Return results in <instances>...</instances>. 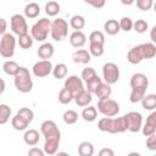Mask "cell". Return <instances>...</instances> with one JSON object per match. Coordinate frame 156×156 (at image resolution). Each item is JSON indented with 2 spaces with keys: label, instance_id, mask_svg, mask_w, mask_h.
I'll return each instance as SVG.
<instances>
[{
  "label": "cell",
  "instance_id": "cell-34",
  "mask_svg": "<svg viewBox=\"0 0 156 156\" xmlns=\"http://www.w3.org/2000/svg\"><path fill=\"white\" fill-rule=\"evenodd\" d=\"M17 41H18V45H20L22 49H29V48H32L34 39H33L32 34L26 33V34H23V35H20Z\"/></svg>",
  "mask_w": 156,
  "mask_h": 156
},
{
  "label": "cell",
  "instance_id": "cell-35",
  "mask_svg": "<svg viewBox=\"0 0 156 156\" xmlns=\"http://www.w3.org/2000/svg\"><path fill=\"white\" fill-rule=\"evenodd\" d=\"M52 74L56 79H62L67 76V66L65 63H57L54 69H52Z\"/></svg>",
  "mask_w": 156,
  "mask_h": 156
},
{
  "label": "cell",
  "instance_id": "cell-51",
  "mask_svg": "<svg viewBox=\"0 0 156 156\" xmlns=\"http://www.w3.org/2000/svg\"><path fill=\"white\" fill-rule=\"evenodd\" d=\"M121 2H122L123 5H127V6H129V5H132L133 2H135V0H121Z\"/></svg>",
  "mask_w": 156,
  "mask_h": 156
},
{
  "label": "cell",
  "instance_id": "cell-36",
  "mask_svg": "<svg viewBox=\"0 0 156 156\" xmlns=\"http://www.w3.org/2000/svg\"><path fill=\"white\" fill-rule=\"evenodd\" d=\"M89 51L91 54V56L95 57H100L102 56L105 49H104V44H99V43H89Z\"/></svg>",
  "mask_w": 156,
  "mask_h": 156
},
{
  "label": "cell",
  "instance_id": "cell-2",
  "mask_svg": "<svg viewBox=\"0 0 156 156\" xmlns=\"http://www.w3.org/2000/svg\"><path fill=\"white\" fill-rule=\"evenodd\" d=\"M147 85H149V79L144 73H134L130 77V88H132L129 95L130 102L136 104L141 101L143 98L145 96Z\"/></svg>",
  "mask_w": 156,
  "mask_h": 156
},
{
  "label": "cell",
  "instance_id": "cell-22",
  "mask_svg": "<svg viewBox=\"0 0 156 156\" xmlns=\"http://www.w3.org/2000/svg\"><path fill=\"white\" fill-rule=\"evenodd\" d=\"M140 46V50L143 52V56H144V60L146 58H152L156 56V45L154 43H143V44H139Z\"/></svg>",
  "mask_w": 156,
  "mask_h": 156
},
{
  "label": "cell",
  "instance_id": "cell-16",
  "mask_svg": "<svg viewBox=\"0 0 156 156\" xmlns=\"http://www.w3.org/2000/svg\"><path fill=\"white\" fill-rule=\"evenodd\" d=\"M144 60V56H143V52L140 50V46L136 45V46H133L132 49H129L128 54H127V61L132 65H138L140 63L141 61Z\"/></svg>",
  "mask_w": 156,
  "mask_h": 156
},
{
  "label": "cell",
  "instance_id": "cell-9",
  "mask_svg": "<svg viewBox=\"0 0 156 156\" xmlns=\"http://www.w3.org/2000/svg\"><path fill=\"white\" fill-rule=\"evenodd\" d=\"M102 78L107 84H115L119 79V68L113 62H106L102 66Z\"/></svg>",
  "mask_w": 156,
  "mask_h": 156
},
{
  "label": "cell",
  "instance_id": "cell-1",
  "mask_svg": "<svg viewBox=\"0 0 156 156\" xmlns=\"http://www.w3.org/2000/svg\"><path fill=\"white\" fill-rule=\"evenodd\" d=\"M40 132L45 138L44 151L46 155H55L57 154L61 133L56 126V123L51 119H46L40 126Z\"/></svg>",
  "mask_w": 156,
  "mask_h": 156
},
{
  "label": "cell",
  "instance_id": "cell-49",
  "mask_svg": "<svg viewBox=\"0 0 156 156\" xmlns=\"http://www.w3.org/2000/svg\"><path fill=\"white\" fill-rule=\"evenodd\" d=\"M150 39H151V41L156 45V26H154V27L151 28V30H150Z\"/></svg>",
  "mask_w": 156,
  "mask_h": 156
},
{
  "label": "cell",
  "instance_id": "cell-38",
  "mask_svg": "<svg viewBox=\"0 0 156 156\" xmlns=\"http://www.w3.org/2000/svg\"><path fill=\"white\" fill-rule=\"evenodd\" d=\"M11 117V108L6 104L0 105V124H5Z\"/></svg>",
  "mask_w": 156,
  "mask_h": 156
},
{
  "label": "cell",
  "instance_id": "cell-20",
  "mask_svg": "<svg viewBox=\"0 0 156 156\" xmlns=\"http://www.w3.org/2000/svg\"><path fill=\"white\" fill-rule=\"evenodd\" d=\"M54 50H55V49H54V45H52V44H50V43H43V44L38 48L37 54H38L39 58H41V60H49V58L52 57Z\"/></svg>",
  "mask_w": 156,
  "mask_h": 156
},
{
  "label": "cell",
  "instance_id": "cell-39",
  "mask_svg": "<svg viewBox=\"0 0 156 156\" xmlns=\"http://www.w3.org/2000/svg\"><path fill=\"white\" fill-rule=\"evenodd\" d=\"M62 119L66 124H74L78 121V113L74 110H68L63 113Z\"/></svg>",
  "mask_w": 156,
  "mask_h": 156
},
{
  "label": "cell",
  "instance_id": "cell-46",
  "mask_svg": "<svg viewBox=\"0 0 156 156\" xmlns=\"http://www.w3.org/2000/svg\"><path fill=\"white\" fill-rule=\"evenodd\" d=\"M84 2H87L88 5H90L95 9H101L105 6L106 0H84Z\"/></svg>",
  "mask_w": 156,
  "mask_h": 156
},
{
  "label": "cell",
  "instance_id": "cell-10",
  "mask_svg": "<svg viewBox=\"0 0 156 156\" xmlns=\"http://www.w3.org/2000/svg\"><path fill=\"white\" fill-rule=\"evenodd\" d=\"M10 26H11V30L13 32V34H16L18 37L28 33L27 21L24 18V16H22L20 13H16L10 18Z\"/></svg>",
  "mask_w": 156,
  "mask_h": 156
},
{
  "label": "cell",
  "instance_id": "cell-50",
  "mask_svg": "<svg viewBox=\"0 0 156 156\" xmlns=\"http://www.w3.org/2000/svg\"><path fill=\"white\" fill-rule=\"evenodd\" d=\"M0 23H1V28H0V34H5L6 33V20L5 18H0Z\"/></svg>",
  "mask_w": 156,
  "mask_h": 156
},
{
  "label": "cell",
  "instance_id": "cell-27",
  "mask_svg": "<svg viewBox=\"0 0 156 156\" xmlns=\"http://www.w3.org/2000/svg\"><path fill=\"white\" fill-rule=\"evenodd\" d=\"M111 94H112L111 84H107L106 82H105V83L102 82V84L98 88V90H96V93H95V95L99 98V100H100V99H108V98L111 96Z\"/></svg>",
  "mask_w": 156,
  "mask_h": 156
},
{
  "label": "cell",
  "instance_id": "cell-11",
  "mask_svg": "<svg viewBox=\"0 0 156 156\" xmlns=\"http://www.w3.org/2000/svg\"><path fill=\"white\" fill-rule=\"evenodd\" d=\"M52 69H54V66H52L50 60H40V61L34 63L32 72L35 77L44 78V77L49 76L50 73H52Z\"/></svg>",
  "mask_w": 156,
  "mask_h": 156
},
{
  "label": "cell",
  "instance_id": "cell-28",
  "mask_svg": "<svg viewBox=\"0 0 156 156\" xmlns=\"http://www.w3.org/2000/svg\"><path fill=\"white\" fill-rule=\"evenodd\" d=\"M20 69V66L16 61H12V60H9V61H5L4 65H2V71L9 74V76H15Z\"/></svg>",
  "mask_w": 156,
  "mask_h": 156
},
{
  "label": "cell",
  "instance_id": "cell-15",
  "mask_svg": "<svg viewBox=\"0 0 156 156\" xmlns=\"http://www.w3.org/2000/svg\"><path fill=\"white\" fill-rule=\"evenodd\" d=\"M72 60L74 63L87 65L91 60V54H90V51H88L85 49H79L72 54Z\"/></svg>",
  "mask_w": 156,
  "mask_h": 156
},
{
  "label": "cell",
  "instance_id": "cell-42",
  "mask_svg": "<svg viewBox=\"0 0 156 156\" xmlns=\"http://www.w3.org/2000/svg\"><path fill=\"white\" fill-rule=\"evenodd\" d=\"M98 76V73H96V71L93 68V67H87V68H84L83 71H82V79L87 83V82H89L90 79H93L94 77H96Z\"/></svg>",
  "mask_w": 156,
  "mask_h": 156
},
{
  "label": "cell",
  "instance_id": "cell-5",
  "mask_svg": "<svg viewBox=\"0 0 156 156\" xmlns=\"http://www.w3.org/2000/svg\"><path fill=\"white\" fill-rule=\"evenodd\" d=\"M51 24L52 22L49 18H40L38 22H35L30 28L33 39L37 41H45L49 33H51Z\"/></svg>",
  "mask_w": 156,
  "mask_h": 156
},
{
  "label": "cell",
  "instance_id": "cell-13",
  "mask_svg": "<svg viewBox=\"0 0 156 156\" xmlns=\"http://www.w3.org/2000/svg\"><path fill=\"white\" fill-rule=\"evenodd\" d=\"M65 88L69 89L74 95H77L78 93H80L82 90H84V84H83V79L82 77L79 78L78 76H69L68 78H66L65 80Z\"/></svg>",
  "mask_w": 156,
  "mask_h": 156
},
{
  "label": "cell",
  "instance_id": "cell-19",
  "mask_svg": "<svg viewBox=\"0 0 156 156\" xmlns=\"http://www.w3.org/2000/svg\"><path fill=\"white\" fill-rule=\"evenodd\" d=\"M128 130V121L126 116L113 118V124H112V130L111 134H117V133H123Z\"/></svg>",
  "mask_w": 156,
  "mask_h": 156
},
{
  "label": "cell",
  "instance_id": "cell-21",
  "mask_svg": "<svg viewBox=\"0 0 156 156\" xmlns=\"http://www.w3.org/2000/svg\"><path fill=\"white\" fill-rule=\"evenodd\" d=\"M39 139H40V135H39V132L37 129H28L23 134V140L29 146L37 145L39 143Z\"/></svg>",
  "mask_w": 156,
  "mask_h": 156
},
{
  "label": "cell",
  "instance_id": "cell-45",
  "mask_svg": "<svg viewBox=\"0 0 156 156\" xmlns=\"http://www.w3.org/2000/svg\"><path fill=\"white\" fill-rule=\"evenodd\" d=\"M146 147L149 150H151V151L156 150V135L155 134L147 136V139H146Z\"/></svg>",
  "mask_w": 156,
  "mask_h": 156
},
{
  "label": "cell",
  "instance_id": "cell-47",
  "mask_svg": "<svg viewBox=\"0 0 156 156\" xmlns=\"http://www.w3.org/2000/svg\"><path fill=\"white\" fill-rule=\"evenodd\" d=\"M45 151L44 150H40L39 147H32L29 151H28V155L29 156H44Z\"/></svg>",
  "mask_w": 156,
  "mask_h": 156
},
{
  "label": "cell",
  "instance_id": "cell-48",
  "mask_svg": "<svg viewBox=\"0 0 156 156\" xmlns=\"http://www.w3.org/2000/svg\"><path fill=\"white\" fill-rule=\"evenodd\" d=\"M99 155H100V156H113L115 152H113L112 149H110V147H105V149H101V150H100Z\"/></svg>",
  "mask_w": 156,
  "mask_h": 156
},
{
  "label": "cell",
  "instance_id": "cell-6",
  "mask_svg": "<svg viewBox=\"0 0 156 156\" xmlns=\"http://www.w3.org/2000/svg\"><path fill=\"white\" fill-rule=\"evenodd\" d=\"M15 46H16V38L13 34L5 33L1 35L0 39V55L4 58H11L15 54Z\"/></svg>",
  "mask_w": 156,
  "mask_h": 156
},
{
  "label": "cell",
  "instance_id": "cell-30",
  "mask_svg": "<svg viewBox=\"0 0 156 156\" xmlns=\"http://www.w3.org/2000/svg\"><path fill=\"white\" fill-rule=\"evenodd\" d=\"M112 124H113V118L105 116L104 118L99 119V122H98V128H99L101 132L111 133V130H112Z\"/></svg>",
  "mask_w": 156,
  "mask_h": 156
},
{
  "label": "cell",
  "instance_id": "cell-12",
  "mask_svg": "<svg viewBox=\"0 0 156 156\" xmlns=\"http://www.w3.org/2000/svg\"><path fill=\"white\" fill-rule=\"evenodd\" d=\"M128 121V130L136 133L143 128V116L136 111H130L124 115Z\"/></svg>",
  "mask_w": 156,
  "mask_h": 156
},
{
  "label": "cell",
  "instance_id": "cell-4",
  "mask_svg": "<svg viewBox=\"0 0 156 156\" xmlns=\"http://www.w3.org/2000/svg\"><path fill=\"white\" fill-rule=\"evenodd\" d=\"M13 77H15L13 78L15 87L20 93H29L33 89V80H32L28 68L20 67L18 72Z\"/></svg>",
  "mask_w": 156,
  "mask_h": 156
},
{
  "label": "cell",
  "instance_id": "cell-43",
  "mask_svg": "<svg viewBox=\"0 0 156 156\" xmlns=\"http://www.w3.org/2000/svg\"><path fill=\"white\" fill-rule=\"evenodd\" d=\"M133 24L134 22L132 21V18L129 17H122L119 20V27H121V30H124V32H129L133 29Z\"/></svg>",
  "mask_w": 156,
  "mask_h": 156
},
{
  "label": "cell",
  "instance_id": "cell-41",
  "mask_svg": "<svg viewBox=\"0 0 156 156\" xmlns=\"http://www.w3.org/2000/svg\"><path fill=\"white\" fill-rule=\"evenodd\" d=\"M147 28H149V24H147V22L145 20H136L134 22V24H133V29L139 34L145 33L147 30Z\"/></svg>",
  "mask_w": 156,
  "mask_h": 156
},
{
  "label": "cell",
  "instance_id": "cell-54",
  "mask_svg": "<svg viewBox=\"0 0 156 156\" xmlns=\"http://www.w3.org/2000/svg\"><path fill=\"white\" fill-rule=\"evenodd\" d=\"M26 1H29V0H26Z\"/></svg>",
  "mask_w": 156,
  "mask_h": 156
},
{
  "label": "cell",
  "instance_id": "cell-53",
  "mask_svg": "<svg viewBox=\"0 0 156 156\" xmlns=\"http://www.w3.org/2000/svg\"><path fill=\"white\" fill-rule=\"evenodd\" d=\"M152 7H154V11H155V12H156V1H155V2H154V6H152Z\"/></svg>",
  "mask_w": 156,
  "mask_h": 156
},
{
  "label": "cell",
  "instance_id": "cell-7",
  "mask_svg": "<svg viewBox=\"0 0 156 156\" xmlns=\"http://www.w3.org/2000/svg\"><path fill=\"white\" fill-rule=\"evenodd\" d=\"M68 34V23L66 20L63 18H57L52 21L51 24V38L55 41H62L63 39H66Z\"/></svg>",
  "mask_w": 156,
  "mask_h": 156
},
{
  "label": "cell",
  "instance_id": "cell-25",
  "mask_svg": "<svg viewBox=\"0 0 156 156\" xmlns=\"http://www.w3.org/2000/svg\"><path fill=\"white\" fill-rule=\"evenodd\" d=\"M40 13V7L37 2H29L24 7V16L27 18H35Z\"/></svg>",
  "mask_w": 156,
  "mask_h": 156
},
{
  "label": "cell",
  "instance_id": "cell-8",
  "mask_svg": "<svg viewBox=\"0 0 156 156\" xmlns=\"http://www.w3.org/2000/svg\"><path fill=\"white\" fill-rule=\"evenodd\" d=\"M98 111L107 117H115L119 112V105L112 99H100L98 102Z\"/></svg>",
  "mask_w": 156,
  "mask_h": 156
},
{
  "label": "cell",
  "instance_id": "cell-18",
  "mask_svg": "<svg viewBox=\"0 0 156 156\" xmlns=\"http://www.w3.org/2000/svg\"><path fill=\"white\" fill-rule=\"evenodd\" d=\"M91 95H93V94H91L88 89H84V90H82L80 93H78L77 95H74V101H76V104H77L78 106L85 107V106H88V105L91 102V100H93Z\"/></svg>",
  "mask_w": 156,
  "mask_h": 156
},
{
  "label": "cell",
  "instance_id": "cell-40",
  "mask_svg": "<svg viewBox=\"0 0 156 156\" xmlns=\"http://www.w3.org/2000/svg\"><path fill=\"white\" fill-rule=\"evenodd\" d=\"M89 43H99L105 44V35L100 30H94L89 34Z\"/></svg>",
  "mask_w": 156,
  "mask_h": 156
},
{
  "label": "cell",
  "instance_id": "cell-32",
  "mask_svg": "<svg viewBox=\"0 0 156 156\" xmlns=\"http://www.w3.org/2000/svg\"><path fill=\"white\" fill-rule=\"evenodd\" d=\"M78 154L80 156H93L94 154V146L89 141H82L78 146Z\"/></svg>",
  "mask_w": 156,
  "mask_h": 156
},
{
  "label": "cell",
  "instance_id": "cell-14",
  "mask_svg": "<svg viewBox=\"0 0 156 156\" xmlns=\"http://www.w3.org/2000/svg\"><path fill=\"white\" fill-rule=\"evenodd\" d=\"M141 129H143V134L145 136H150V135L155 134V132H156V110H154L147 116L146 122Z\"/></svg>",
  "mask_w": 156,
  "mask_h": 156
},
{
  "label": "cell",
  "instance_id": "cell-26",
  "mask_svg": "<svg viewBox=\"0 0 156 156\" xmlns=\"http://www.w3.org/2000/svg\"><path fill=\"white\" fill-rule=\"evenodd\" d=\"M98 117V110L95 106H88V107H84L83 111H82V118L85 121V122H93L95 121Z\"/></svg>",
  "mask_w": 156,
  "mask_h": 156
},
{
  "label": "cell",
  "instance_id": "cell-3",
  "mask_svg": "<svg viewBox=\"0 0 156 156\" xmlns=\"http://www.w3.org/2000/svg\"><path fill=\"white\" fill-rule=\"evenodd\" d=\"M33 118H34V112L28 107H22L18 110V112L15 115V117H12L11 126L16 130H20V132L26 130L27 127L29 126V123L33 121Z\"/></svg>",
  "mask_w": 156,
  "mask_h": 156
},
{
  "label": "cell",
  "instance_id": "cell-23",
  "mask_svg": "<svg viewBox=\"0 0 156 156\" xmlns=\"http://www.w3.org/2000/svg\"><path fill=\"white\" fill-rule=\"evenodd\" d=\"M104 29H105V32H106L108 35H116V34L121 30L119 21H116V20H107V21L104 23Z\"/></svg>",
  "mask_w": 156,
  "mask_h": 156
},
{
  "label": "cell",
  "instance_id": "cell-33",
  "mask_svg": "<svg viewBox=\"0 0 156 156\" xmlns=\"http://www.w3.org/2000/svg\"><path fill=\"white\" fill-rule=\"evenodd\" d=\"M60 12V5L56 1H49L45 4V13L49 17H55L57 13Z\"/></svg>",
  "mask_w": 156,
  "mask_h": 156
},
{
  "label": "cell",
  "instance_id": "cell-24",
  "mask_svg": "<svg viewBox=\"0 0 156 156\" xmlns=\"http://www.w3.org/2000/svg\"><path fill=\"white\" fill-rule=\"evenodd\" d=\"M140 102H141V106H143L144 110H147V111L156 110V94L145 95Z\"/></svg>",
  "mask_w": 156,
  "mask_h": 156
},
{
  "label": "cell",
  "instance_id": "cell-52",
  "mask_svg": "<svg viewBox=\"0 0 156 156\" xmlns=\"http://www.w3.org/2000/svg\"><path fill=\"white\" fill-rule=\"evenodd\" d=\"M4 90H5V82H4V79H1V90H0V93L2 94Z\"/></svg>",
  "mask_w": 156,
  "mask_h": 156
},
{
  "label": "cell",
  "instance_id": "cell-17",
  "mask_svg": "<svg viewBox=\"0 0 156 156\" xmlns=\"http://www.w3.org/2000/svg\"><path fill=\"white\" fill-rule=\"evenodd\" d=\"M87 43V37L82 30H74L69 35V44L73 48H82Z\"/></svg>",
  "mask_w": 156,
  "mask_h": 156
},
{
  "label": "cell",
  "instance_id": "cell-29",
  "mask_svg": "<svg viewBox=\"0 0 156 156\" xmlns=\"http://www.w3.org/2000/svg\"><path fill=\"white\" fill-rule=\"evenodd\" d=\"M72 100H74V94L67 89V88H62L58 93V101L62 104V105H66V104H69Z\"/></svg>",
  "mask_w": 156,
  "mask_h": 156
},
{
  "label": "cell",
  "instance_id": "cell-37",
  "mask_svg": "<svg viewBox=\"0 0 156 156\" xmlns=\"http://www.w3.org/2000/svg\"><path fill=\"white\" fill-rule=\"evenodd\" d=\"M85 84H87V88H85V89H88L91 94H95L96 90H98V88L102 84V80H101V78H100L99 76H96V77H94L93 79H90L89 82H87Z\"/></svg>",
  "mask_w": 156,
  "mask_h": 156
},
{
  "label": "cell",
  "instance_id": "cell-31",
  "mask_svg": "<svg viewBox=\"0 0 156 156\" xmlns=\"http://www.w3.org/2000/svg\"><path fill=\"white\" fill-rule=\"evenodd\" d=\"M69 26L74 29V30H80L84 28L85 26V18L80 15H74L71 17L69 20Z\"/></svg>",
  "mask_w": 156,
  "mask_h": 156
},
{
  "label": "cell",
  "instance_id": "cell-44",
  "mask_svg": "<svg viewBox=\"0 0 156 156\" xmlns=\"http://www.w3.org/2000/svg\"><path fill=\"white\" fill-rule=\"evenodd\" d=\"M136 6L141 11H149L154 6V0H135Z\"/></svg>",
  "mask_w": 156,
  "mask_h": 156
}]
</instances>
